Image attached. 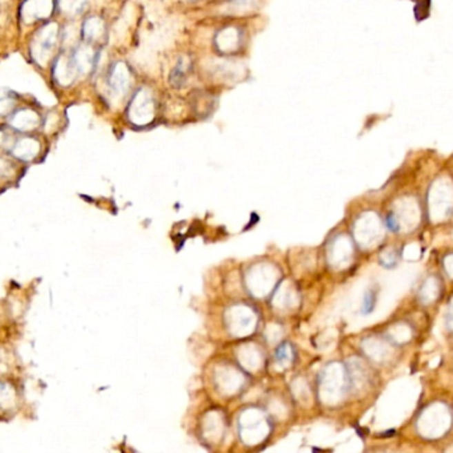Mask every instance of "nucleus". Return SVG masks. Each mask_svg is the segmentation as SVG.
I'll list each match as a JSON object with an SVG mask.
<instances>
[{
	"label": "nucleus",
	"instance_id": "f8f14e48",
	"mask_svg": "<svg viewBox=\"0 0 453 453\" xmlns=\"http://www.w3.org/2000/svg\"><path fill=\"white\" fill-rule=\"evenodd\" d=\"M259 4V0H228L227 8L234 14H244L253 10Z\"/></svg>",
	"mask_w": 453,
	"mask_h": 453
},
{
	"label": "nucleus",
	"instance_id": "0eeeda50",
	"mask_svg": "<svg viewBox=\"0 0 453 453\" xmlns=\"http://www.w3.org/2000/svg\"><path fill=\"white\" fill-rule=\"evenodd\" d=\"M40 149H41L40 141L34 137H30V136L14 141V144L11 146L12 155L23 161L34 160L39 155Z\"/></svg>",
	"mask_w": 453,
	"mask_h": 453
},
{
	"label": "nucleus",
	"instance_id": "20e7f679",
	"mask_svg": "<svg viewBox=\"0 0 453 453\" xmlns=\"http://www.w3.org/2000/svg\"><path fill=\"white\" fill-rule=\"evenodd\" d=\"M130 83H132V76L129 68L121 61L114 63L108 75V86L110 88L112 93L116 96H123L129 90Z\"/></svg>",
	"mask_w": 453,
	"mask_h": 453
},
{
	"label": "nucleus",
	"instance_id": "6e6552de",
	"mask_svg": "<svg viewBox=\"0 0 453 453\" xmlns=\"http://www.w3.org/2000/svg\"><path fill=\"white\" fill-rule=\"evenodd\" d=\"M215 43L221 52H234L241 43V32L236 27H227L219 32Z\"/></svg>",
	"mask_w": 453,
	"mask_h": 453
},
{
	"label": "nucleus",
	"instance_id": "6ab92c4d",
	"mask_svg": "<svg viewBox=\"0 0 453 453\" xmlns=\"http://www.w3.org/2000/svg\"><path fill=\"white\" fill-rule=\"evenodd\" d=\"M191 1H197V0H191Z\"/></svg>",
	"mask_w": 453,
	"mask_h": 453
},
{
	"label": "nucleus",
	"instance_id": "ddd939ff",
	"mask_svg": "<svg viewBox=\"0 0 453 453\" xmlns=\"http://www.w3.org/2000/svg\"><path fill=\"white\" fill-rule=\"evenodd\" d=\"M15 403L14 389L8 384H0V407L10 408Z\"/></svg>",
	"mask_w": 453,
	"mask_h": 453
},
{
	"label": "nucleus",
	"instance_id": "9b49d317",
	"mask_svg": "<svg viewBox=\"0 0 453 453\" xmlns=\"http://www.w3.org/2000/svg\"><path fill=\"white\" fill-rule=\"evenodd\" d=\"M60 10L66 15H79L86 6V0H59Z\"/></svg>",
	"mask_w": 453,
	"mask_h": 453
},
{
	"label": "nucleus",
	"instance_id": "2eb2a0df",
	"mask_svg": "<svg viewBox=\"0 0 453 453\" xmlns=\"http://www.w3.org/2000/svg\"><path fill=\"white\" fill-rule=\"evenodd\" d=\"M376 303V293L374 290H370L363 298V306H362V313L363 314H370Z\"/></svg>",
	"mask_w": 453,
	"mask_h": 453
},
{
	"label": "nucleus",
	"instance_id": "9d476101",
	"mask_svg": "<svg viewBox=\"0 0 453 453\" xmlns=\"http://www.w3.org/2000/svg\"><path fill=\"white\" fill-rule=\"evenodd\" d=\"M188 70H190V63H188V60L185 59V57L179 59V61L177 63L175 68L171 72V84L175 86L177 88L181 87L185 81V77H187Z\"/></svg>",
	"mask_w": 453,
	"mask_h": 453
},
{
	"label": "nucleus",
	"instance_id": "4468645a",
	"mask_svg": "<svg viewBox=\"0 0 453 453\" xmlns=\"http://www.w3.org/2000/svg\"><path fill=\"white\" fill-rule=\"evenodd\" d=\"M17 110V100L6 96L0 97V117H10Z\"/></svg>",
	"mask_w": 453,
	"mask_h": 453
},
{
	"label": "nucleus",
	"instance_id": "f257e3e1",
	"mask_svg": "<svg viewBox=\"0 0 453 453\" xmlns=\"http://www.w3.org/2000/svg\"><path fill=\"white\" fill-rule=\"evenodd\" d=\"M59 41V27L54 23L44 24L34 36L31 43V55L37 64L44 66L53 56Z\"/></svg>",
	"mask_w": 453,
	"mask_h": 453
},
{
	"label": "nucleus",
	"instance_id": "423d86ee",
	"mask_svg": "<svg viewBox=\"0 0 453 453\" xmlns=\"http://www.w3.org/2000/svg\"><path fill=\"white\" fill-rule=\"evenodd\" d=\"M53 73H54V79L61 86L70 84L76 79V76H79V72H77V68L74 66L72 55L60 56L54 63Z\"/></svg>",
	"mask_w": 453,
	"mask_h": 453
},
{
	"label": "nucleus",
	"instance_id": "39448f33",
	"mask_svg": "<svg viewBox=\"0 0 453 453\" xmlns=\"http://www.w3.org/2000/svg\"><path fill=\"white\" fill-rule=\"evenodd\" d=\"M53 11V0H28L23 4L21 17L26 23L34 24L37 20L50 18Z\"/></svg>",
	"mask_w": 453,
	"mask_h": 453
},
{
	"label": "nucleus",
	"instance_id": "7ed1b4c3",
	"mask_svg": "<svg viewBox=\"0 0 453 453\" xmlns=\"http://www.w3.org/2000/svg\"><path fill=\"white\" fill-rule=\"evenodd\" d=\"M8 119L10 128L21 133L34 131L39 125H41L40 115L32 108H19Z\"/></svg>",
	"mask_w": 453,
	"mask_h": 453
},
{
	"label": "nucleus",
	"instance_id": "dca6fc26",
	"mask_svg": "<svg viewBox=\"0 0 453 453\" xmlns=\"http://www.w3.org/2000/svg\"><path fill=\"white\" fill-rule=\"evenodd\" d=\"M12 173H14V165L8 160L0 157V177L6 178Z\"/></svg>",
	"mask_w": 453,
	"mask_h": 453
},
{
	"label": "nucleus",
	"instance_id": "a211bd4d",
	"mask_svg": "<svg viewBox=\"0 0 453 453\" xmlns=\"http://www.w3.org/2000/svg\"><path fill=\"white\" fill-rule=\"evenodd\" d=\"M286 356V346H281L276 351V359L277 360H283Z\"/></svg>",
	"mask_w": 453,
	"mask_h": 453
},
{
	"label": "nucleus",
	"instance_id": "1a4fd4ad",
	"mask_svg": "<svg viewBox=\"0 0 453 453\" xmlns=\"http://www.w3.org/2000/svg\"><path fill=\"white\" fill-rule=\"evenodd\" d=\"M103 32H105V24L97 17L88 19L83 26V37L88 43H94L100 40Z\"/></svg>",
	"mask_w": 453,
	"mask_h": 453
},
{
	"label": "nucleus",
	"instance_id": "f03ea898",
	"mask_svg": "<svg viewBox=\"0 0 453 453\" xmlns=\"http://www.w3.org/2000/svg\"><path fill=\"white\" fill-rule=\"evenodd\" d=\"M129 120L138 125L145 126L149 125L155 117V100L148 88H139L133 96L129 109H128Z\"/></svg>",
	"mask_w": 453,
	"mask_h": 453
},
{
	"label": "nucleus",
	"instance_id": "f3484780",
	"mask_svg": "<svg viewBox=\"0 0 453 453\" xmlns=\"http://www.w3.org/2000/svg\"><path fill=\"white\" fill-rule=\"evenodd\" d=\"M11 139V136H10V132H7V131H3V129H0V149L1 148H7V146H12V144H14V139Z\"/></svg>",
	"mask_w": 453,
	"mask_h": 453
}]
</instances>
